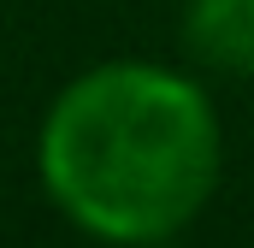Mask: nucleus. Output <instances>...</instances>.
<instances>
[{"instance_id": "nucleus-1", "label": "nucleus", "mask_w": 254, "mask_h": 248, "mask_svg": "<svg viewBox=\"0 0 254 248\" xmlns=\"http://www.w3.org/2000/svg\"><path fill=\"white\" fill-rule=\"evenodd\" d=\"M219 154L207 89L154 60H107L71 77L36 136L54 207L113 248L178 237L219 184Z\"/></svg>"}, {"instance_id": "nucleus-2", "label": "nucleus", "mask_w": 254, "mask_h": 248, "mask_svg": "<svg viewBox=\"0 0 254 248\" xmlns=\"http://www.w3.org/2000/svg\"><path fill=\"white\" fill-rule=\"evenodd\" d=\"M184 42L225 77H254V0H190Z\"/></svg>"}]
</instances>
